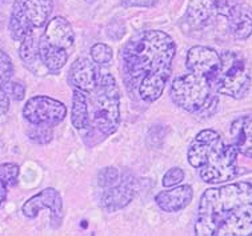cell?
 <instances>
[{
    "label": "cell",
    "mask_w": 252,
    "mask_h": 236,
    "mask_svg": "<svg viewBox=\"0 0 252 236\" xmlns=\"http://www.w3.org/2000/svg\"><path fill=\"white\" fill-rule=\"evenodd\" d=\"M175 52L174 39L158 30L139 32L123 47L124 80L143 101L154 103L163 95Z\"/></svg>",
    "instance_id": "obj_1"
},
{
    "label": "cell",
    "mask_w": 252,
    "mask_h": 236,
    "mask_svg": "<svg viewBox=\"0 0 252 236\" xmlns=\"http://www.w3.org/2000/svg\"><path fill=\"white\" fill-rule=\"evenodd\" d=\"M195 235L251 236V183L238 182L207 190L197 208Z\"/></svg>",
    "instance_id": "obj_2"
},
{
    "label": "cell",
    "mask_w": 252,
    "mask_h": 236,
    "mask_svg": "<svg viewBox=\"0 0 252 236\" xmlns=\"http://www.w3.org/2000/svg\"><path fill=\"white\" fill-rule=\"evenodd\" d=\"M238 150L234 144H225L214 130L197 134L187 152L188 163L199 171L203 182L218 184L238 176Z\"/></svg>",
    "instance_id": "obj_3"
},
{
    "label": "cell",
    "mask_w": 252,
    "mask_h": 236,
    "mask_svg": "<svg viewBox=\"0 0 252 236\" xmlns=\"http://www.w3.org/2000/svg\"><path fill=\"white\" fill-rule=\"evenodd\" d=\"M92 95V109L90 122L103 136H111L120 124V91L115 77L110 72L99 75Z\"/></svg>",
    "instance_id": "obj_4"
},
{
    "label": "cell",
    "mask_w": 252,
    "mask_h": 236,
    "mask_svg": "<svg viewBox=\"0 0 252 236\" xmlns=\"http://www.w3.org/2000/svg\"><path fill=\"white\" fill-rule=\"evenodd\" d=\"M212 92L208 77L191 72L175 79L171 87V99L188 112L207 114L211 107L216 108L218 105V96L212 95Z\"/></svg>",
    "instance_id": "obj_5"
},
{
    "label": "cell",
    "mask_w": 252,
    "mask_h": 236,
    "mask_svg": "<svg viewBox=\"0 0 252 236\" xmlns=\"http://www.w3.org/2000/svg\"><path fill=\"white\" fill-rule=\"evenodd\" d=\"M214 92L242 99L251 87V75L246 60L238 52L225 51L220 55L219 68L210 77Z\"/></svg>",
    "instance_id": "obj_6"
},
{
    "label": "cell",
    "mask_w": 252,
    "mask_h": 236,
    "mask_svg": "<svg viewBox=\"0 0 252 236\" xmlns=\"http://www.w3.org/2000/svg\"><path fill=\"white\" fill-rule=\"evenodd\" d=\"M52 9V0H15L8 24L12 39L22 41L44 27L50 20Z\"/></svg>",
    "instance_id": "obj_7"
},
{
    "label": "cell",
    "mask_w": 252,
    "mask_h": 236,
    "mask_svg": "<svg viewBox=\"0 0 252 236\" xmlns=\"http://www.w3.org/2000/svg\"><path fill=\"white\" fill-rule=\"evenodd\" d=\"M67 115V107L62 101L50 96H33L23 108L24 119L31 124L55 127L63 122Z\"/></svg>",
    "instance_id": "obj_8"
},
{
    "label": "cell",
    "mask_w": 252,
    "mask_h": 236,
    "mask_svg": "<svg viewBox=\"0 0 252 236\" xmlns=\"http://www.w3.org/2000/svg\"><path fill=\"white\" fill-rule=\"evenodd\" d=\"M43 208L50 209L52 222H59L63 215V199L59 191H56L55 188H46L40 191L24 203L22 211L27 218L35 219Z\"/></svg>",
    "instance_id": "obj_9"
},
{
    "label": "cell",
    "mask_w": 252,
    "mask_h": 236,
    "mask_svg": "<svg viewBox=\"0 0 252 236\" xmlns=\"http://www.w3.org/2000/svg\"><path fill=\"white\" fill-rule=\"evenodd\" d=\"M220 64V54L214 48L204 46H195L189 48L186 58V66L189 72L210 77L216 72Z\"/></svg>",
    "instance_id": "obj_10"
},
{
    "label": "cell",
    "mask_w": 252,
    "mask_h": 236,
    "mask_svg": "<svg viewBox=\"0 0 252 236\" xmlns=\"http://www.w3.org/2000/svg\"><path fill=\"white\" fill-rule=\"evenodd\" d=\"M40 40L47 43L48 46L60 50H69L75 41L72 26L68 20L62 16H55L48 20L46 30L40 35Z\"/></svg>",
    "instance_id": "obj_11"
},
{
    "label": "cell",
    "mask_w": 252,
    "mask_h": 236,
    "mask_svg": "<svg viewBox=\"0 0 252 236\" xmlns=\"http://www.w3.org/2000/svg\"><path fill=\"white\" fill-rule=\"evenodd\" d=\"M133 195H135L133 179L122 177L116 186L104 188V192L100 198L101 208L106 209L107 212H115L129 204V202L133 199Z\"/></svg>",
    "instance_id": "obj_12"
},
{
    "label": "cell",
    "mask_w": 252,
    "mask_h": 236,
    "mask_svg": "<svg viewBox=\"0 0 252 236\" xmlns=\"http://www.w3.org/2000/svg\"><path fill=\"white\" fill-rule=\"evenodd\" d=\"M223 16L228 20L229 30L236 40H247L252 34V11L240 3L229 4Z\"/></svg>",
    "instance_id": "obj_13"
},
{
    "label": "cell",
    "mask_w": 252,
    "mask_h": 236,
    "mask_svg": "<svg viewBox=\"0 0 252 236\" xmlns=\"http://www.w3.org/2000/svg\"><path fill=\"white\" fill-rule=\"evenodd\" d=\"M69 79L75 88L86 94H91L96 87L99 73L95 64L87 58H79L69 69Z\"/></svg>",
    "instance_id": "obj_14"
},
{
    "label": "cell",
    "mask_w": 252,
    "mask_h": 236,
    "mask_svg": "<svg viewBox=\"0 0 252 236\" xmlns=\"http://www.w3.org/2000/svg\"><path fill=\"white\" fill-rule=\"evenodd\" d=\"M193 198V191L191 186H175L171 190L161 191L155 196L158 207L164 212H179L186 208Z\"/></svg>",
    "instance_id": "obj_15"
},
{
    "label": "cell",
    "mask_w": 252,
    "mask_h": 236,
    "mask_svg": "<svg viewBox=\"0 0 252 236\" xmlns=\"http://www.w3.org/2000/svg\"><path fill=\"white\" fill-rule=\"evenodd\" d=\"M218 14V0H189L186 22L191 28H204Z\"/></svg>",
    "instance_id": "obj_16"
},
{
    "label": "cell",
    "mask_w": 252,
    "mask_h": 236,
    "mask_svg": "<svg viewBox=\"0 0 252 236\" xmlns=\"http://www.w3.org/2000/svg\"><path fill=\"white\" fill-rule=\"evenodd\" d=\"M39 37L35 34L28 35L27 37H24L23 40L20 41V47H19V56L23 62V64L27 67L31 72L35 75L43 76L47 75L48 71L44 67V64L40 59V54H39Z\"/></svg>",
    "instance_id": "obj_17"
},
{
    "label": "cell",
    "mask_w": 252,
    "mask_h": 236,
    "mask_svg": "<svg viewBox=\"0 0 252 236\" xmlns=\"http://www.w3.org/2000/svg\"><path fill=\"white\" fill-rule=\"evenodd\" d=\"M231 135L239 154L252 159V115L236 119L231 124Z\"/></svg>",
    "instance_id": "obj_18"
},
{
    "label": "cell",
    "mask_w": 252,
    "mask_h": 236,
    "mask_svg": "<svg viewBox=\"0 0 252 236\" xmlns=\"http://www.w3.org/2000/svg\"><path fill=\"white\" fill-rule=\"evenodd\" d=\"M87 95L88 94L80 91L78 88L73 90L71 122H72L73 127L80 132H86L91 128Z\"/></svg>",
    "instance_id": "obj_19"
},
{
    "label": "cell",
    "mask_w": 252,
    "mask_h": 236,
    "mask_svg": "<svg viewBox=\"0 0 252 236\" xmlns=\"http://www.w3.org/2000/svg\"><path fill=\"white\" fill-rule=\"evenodd\" d=\"M39 54L48 73H58L68 60V52L60 48H54L39 37Z\"/></svg>",
    "instance_id": "obj_20"
},
{
    "label": "cell",
    "mask_w": 252,
    "mask_h": 236,
    "mask_svg": "<svg viewBox=\"0 0 252 236\" xmlns=\"http://www.w3.org/2000/svg\"><path fill=\"white\" fill-rule=\"evenodd\" d=\"M91 58L95 63L106 66V64H110L114 59V51L108 44L96 43L91 47Z\"/></svg>",
    "instance_id": "obj_21"
},
{
    "label": "cell",
    "mask_w": 252,
    "mask_h": 236,
    "mask_svg": "<svg viewBox=\"0 0 252 236\" xmlns=\"http://www.w3.org/2000/svg\"><path fill=\"white\" fill-rule=\"evenodd\" d=\"M14 75V64L8 55L4 51L0 50V88H4V86L11 80Z\"/></svg>",
    "instance_id": "obj_22"
},
{
    "label": "cell",
    "mask_w": 252,
    "mask_h": 236,
    "mask_svg": "<svg viewBox=\"0 0 252 236\" xmlns=\"http://www.w3.org/2000/svg\"><path fill=\"white\" fill-rule=\"evenodd\" d=\"M120 179H122V176H120L119 169L114 167H107L103 168L99 172L97 183L101 188H108V187L116 186L120 182Z\"/></svg>",
    "instance_id": "obj_23"
},
{
    "label": "cell",
    "mask_w": 252,
    "mask_h": 236,
    "mask_svg": "<svg viewBox=\"0 0 252 236\" xmlns=\"http://www.w3.org/2000/svg\"><path fill=\"white\" fill-rule=\"evenodd\" d=\"M19 166L15 163L0 164V179L7 184V187H12L18 183Z\"/></svg>",
    "instance_id": "obj_24"
},
{
    "label": "cell",
    "mask_w": 252,
    "mask_h": 236,
    "mask_svg": "<svg viewBox=\"0 0 252 236\" xmlns=\"http://www.w3.org/2000/svg\"><path fill=\"white\" fill-rule=\"evenodd\" d=\"M184 180V172L183 169L179 167H174L168 169L163 176V186L165 188H171L180 184Z\"/></svg>",
    "instance_id": "obj_25"
},
{
    "label": "cell",
    "mask_w": 252,
    "mask_h": 236,
    "mask_svg": "<svg viewBox=\"0 0 252 236\" xmlns=\"http://www.w3.org/2000/svg\"><path fill=\"white\" fill-rule=\"evenodd\" d=\"M33 130L30 132V137L35 140L36 143H48V141L52 139V131H51V127H47V126H39V124H32Z\"/></svg>",
    "instance_id": "obj_26"
},
{
    "label": "cell",
    "mask_w": 252,
    "mask_h": 236,
    "mask_svg": "<svg viewBox=\"0 0 252 236\" xmlns=\"http://www.w3.org/2000/svg\"><path fill=\"white\" fill-rule=\"evenodd\" d=\"M4 90L8 94V96H11L16 101L23 100L24 95H26V86L22 82H11L9 80L4 86Z\"/></svg>",
    "instance_id": "obj_27"
},
{
    "label": "cell",
    "mask_w": 252,
    "mask_h": 236,
    "mask_svg": "<svg viewBox=\"0 0 252 236\" xmlns=\"http://www.w3.org/2000/svg\"><path fill=\"white\" fill-rule=\"evenodd\" d=\"M159 0H122V5L126 8H131V7H144V8H150L154 5L158 4Z\"/></svg>",
    "instance_id": "obj_28"
},
{
    "label": "cell",
    "mask_w": 252,
    "mask_h": 236,
    "mask_svg": "<svg viewBox=\"0 0 252 236\" xmlns=\"http://www.w3.org/2000/svg\"><path fill=\"white\" fill-rule=\"evenodd\" d=\"M9 109V96L4 88H0V116L8 112Z\"/></svg>",
    "instance_id": "obj_29"
},
{
    "label": "cell",
    "mask_w": 252,
    "mask_h": 236,
    "mask_svg": "<svg viewBox=\"0 0 252 236\" xmlns=\"http://www.w3.org/2000/svg\"><path fill=\"white\" fill-rule=\"evenodd\" d=\"M7 191H8V187L5 184L1 179H0V205L3 204V202L7 198Z\"/></svg>",
    "instance_id": "obj_30"
}]
</instances>
